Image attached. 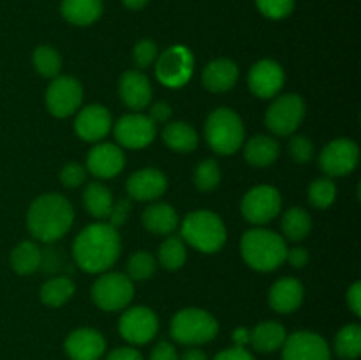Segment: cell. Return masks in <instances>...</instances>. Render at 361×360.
<instances>
[{
  "instance_id": "1",
  "label": "cell",
  "mask_w": 361,
  "mask_h": 360,
  "mask_svg": "<svg viewBox=\"0 0 361 360\" xmlns=\"http://www.w3.org/2000/svg\"><path fill=\"white\" fill-rule=\"evenodd\" d=\"M120 256V236L108 222H94L80 232L73 244V258L81 270L102 274Z\"/></svg>"
},
{
  "instance_id": "2",
  "label": "cell",
  "mask_w": 361,
  "mask_h": 360,
  "mask_svg": "<svg viewBox=\"0 0 361 360\" xmlns=\"http://www.w3.org/2000/svg\"><path fill=\"white\" fill-rule=\"evenodd\" d=\"M73 222V205L59 193L42 194L28 208L27 228L30 235L41 242H56L69 232Z\"/></svg>"
},
{
  "instance_id": "3",
  "label": "cell",
  "mask_w": 361,
  "mask_h": 360,
  "mask_svg": "<svg viewBox=\"0 0 361 360\" xmlns=\"http://www.w3.org/2000/svg\"><path fill=\"white\" fill-rule=\"evenodd\" d=\"M240 249L245 263L257 272L275 270L288 256L286 240L267 228H254L243 233Z\"/></svg>"
},
{
  "instance_id": "4",
  "label": "cell",
  "mask_w": 361,
  "mask_h": 360,
  "mask_svg": "<svg viewBox=\"0 0 361 360\" xmlns=\"http://www.w3.org/2000/svg\"><path fill=\"white\" fill-rule=\"evenodd\" d=\"M228 233L222 219L210 210L190 212L182 222V240L200 253L214 254L224 247Z\"/></svg>"
},
{
  "instance_id": "5",
  "label": "cell",
  "mask_w": 361,
  "mask_h": 360,
  "mask_svg": "<svg viewBox=\"0 0 361 360\" xmlns=\"http://www.w3.org/2000/svg\"><path fill=\"white\" fill-rule=\"evenodd\" d=\"M204 138L212 150L219 155L235 154L245 140L242 119L229 108L214 109L204 124Z\"/></svg>"
},
{
  "instance_id": "6",
  "label": "cell",
  "mask_w": 361,
  "mask_h": 360,
  "mask_svg": "<svg viewBox=\"0 0 361 360\" xmlns=\"http://www.w3.org/2000/svg\"><path fill=\"white\" fill-rule=\"evenodd\" d=\"M169 332L180 344L200 346L214 341L219 332V323L207 311L187 307L173 316Z\"/></svg>"
},
{
  "instance_id": "7",
  "label": "cell",
  "mask_w": 361,
  "mask_h": 360,
  "mask_svg": "<svg viewBox=\"0 0 361 360\" xmlns=\"http://www.w3.org/2000/svg\"><path fill=\"white\" fill-rule=\"evenodd\" d=\"M155 78L164 87L180 88L189 83L194 73V55L187 46H169L155 60Z\"/></svg>"
},
{
  "instance_id": "8",
  "label": "cell",
  "mask_w": 361,
  "mask_h": 360,
  "mask_svg": "<svg viewBox=\"0 0 361 360\" xmlns=\"http://www.w3.org/2000/svg\"><path fill=\"white\" fill-rule=\"evenodd\" d=\"M133 296V281L118 272H102L101 277L92 286V300L95 306L109 313L126 309Z\"/></svg>"
},
{
  "instance_id": "9",
  "label": "cell",
  "mask_w": 361,
  "mask_h": 360,
  "mask_svg": "<svg viewBox=\"0 0 361 360\" xmlns=\"http://www.w3.org/2000/svg\"><path fill=\"white\" fill-rule=\"evenodd\" d=\"M305 116V102L298 94L279 95L264 115V124L277 136H291Z\"/></svg>"
},
{
  "instance_id": "10",
  "label": "cell",
  "mask_w": 361,
  "mask_h": 360,
  "mask_svg": "<svg viewBox=\"0 0 361 360\" xmlns=\"http://www.w3.org/2000/svg\"><path fill=\"white\" fill-rule=\"evenodd\" d=\"M83 101V88L73 76H56L46 88V108L59 119L76 113Z\"/></svg>"
},
{
  "instance_id": "11",
  "label": "cell",
  "mask_w": 361,
  "mask_h": 360,
  "mask_svg": "<svg viewBox=\"0 0 361 360\" xmlns=\"http://www.w3.org/2000/svg\"><path fill=\"white\" fill-rule=\"evenodd\" d=\"M281 207V193L271 186L252 187L242 200L243 217L256 226H263L277 217Z\"/></svg>"
},
{
  "instance_id": "12",
  "label": "cell",
  "mask_w": 361,
  "mask_h": 360,
  "mask_svg": "<svg viewBox=\"0 0 361 360\" xmlns=\"http://www.w3.org/2000/svg\"><path fill=\"white\" fill-rule=\"evenodd\" d=\"M157 314L145 306L129 307L118 321V332L130 344H147L157 335Z\"/></svg>"
},
{
  "instance_id": "13",
  "label": "cell",
  "mask_w": 361,
  "mask_h": 360,
  "mask_svg": "<svg viewBox=\"0 0 361 360\" xmlns=\"http://www.w3.org/2000/svg\"><path fill=\"white\" fill-rule=\"evenodd\" d=\"M360 159L358 145L348 138L334 140L323 148L319 155V166L328 179L344 176L356 168Z\"/></svg>"
},
{
  "instance_id": "14",
  "label": "cell",
  "mask_w": 361,
  "mask_h": 360,
  "mask_svg": "<svg viewBox=\"0 0 361 360\" xmlns=\"http://www.w3.org/2000/svg\"><path fill=\"white\" fill-rule=\"evenodd\" d=\"M282 360H331V352L323 335L300 330L286 337L282 344Z\"/></svg>"
},
{
  "instance_id": "15",
  "label": "cell",
  "mask_w": 361,
  "mask_h": 360,
  "mask_svg": "<svg viewBox=\"0 0 361 360\" xmlns=\"http://www.w3.org/2000/svg\"><path fill=\"white\" fill-rule=\"evenodd\" d=\"M157 126L148 119V115L141 113H129L123 115L115 124V138L118 145L126 148H145L155 140Z\"/></svg>"
},
{
  "instance_id": "16",
  "label": "cell",
  "mask_w": 361,
  "mask_h": 360,
  "mask_svg": "<svg viewBox=\"0 0 361 360\" xmlns=\"http://www.w3.org/2000/svg\"><path fill=\"white\" fill-rule=\"evenodd\" d=\"M284 69L275 60L264 59L252 66L249 73V88L256 97L271 99L284 87Z\"/></svg>"
},
{
  "instance_id": "17",
  "label": "cell",
  "mask_w": 361,
  "mask_h": 360,
  "mask_svg": "<svg viewBox=\"0 0 361 360\" xmlns=\"http://www.w3.org/2000/svg\"><path fill=\"white\" fill-rule=\"evenodd\" d=\"M126 166V155L118 145L99 143L88 152L87 169L97 179H113Z\"/></svg>"
},
{
  "instance_id": "18",
  "label": "cell",
  "mask_w": 361,
  "mask_h": 360,
  "mask_svg": "<svg viewBox=\"0 0 361 360\" xmlns=\"http://www.w3.org/2000/svg\"><path fill=\"white\" fill-rule=\"evenodd\" d=\"M111 129V115L101 104H90L81 109L74 120V131L85 141H101Z\"/></svg>"
},
{
  "instance_id": "19",
  "label": "cell",
  "mask_w": 361,
  "mask_h": 360,
  "mask_svg": "<svg viewBox=\"0 0 361 360\" xmlns=\"http://www.w3.org/2000/svg\"><path fill=\"white\" fill-rule=\"evenodd\" d=\"M63 348L71 360H99L106 352V341L94 328H78L71 332Z\"/></svg>"
},
{
  "instance_id": "20",
  "label": "cell",
  "mask_w": 361,
  "mask_h": 360,
  "mask_svg": "<svg viewBox=\"0 0 361 360\" xmlns=\"http://www.w3.org/2000/svg\"><path fill=\"white\" fill-rule=\"evenodd\" d=\"M127 194L137 201L157 200L168 189V179L155 168H145L133 173L126 184Z\"/></svg>"
},
{
  "instance_id": "21",
  "label": "cell",
  "mask_w": 361,
  "mask_h": 360,
  "mask_svg": "<svg viewBox=\"0 0 361 360\" xmlns=\"http://www.w3.org/2000/svg\"><path fill=\"white\" fill-rule=\"evenodd\" d=\"M120 99L130 109H143L152 101V87L148 78L141 71H127L122 74L118 83Z\"/></svg>"
},
{
  "instance_id": "22",
  "label": "cell",
  "mask_w": 361,
  "mask_h": 360,
  "mask_svg": "<svg viewBox=\"0 0 361 360\" xmlns=\"http://www.w3.org/2000/svg\"><path fill=\"white\" fill-rule=\"evenodd\" d=\"M303 284L295 277H282L270 288L268 293V302L274 311L281 314L295 313L303 302Z\"/></svg>"
},
{
  "instance_id": "23",
  "label": "cell",
  "mask_w": 361,
  "mask_h": 360,
  "mask_svg": "<svg viewBox=\"0 0 361 360\" xmlns=\"http://www.w3.org/2000/svg\"><path fill=\"white\" fill-rule=\"evenodd\" d=\"M238 66L233 60L217 59L212 60L204 67L201 81H203L207 90L221 94V92H228L235 87L236 81H238Z\"/></svg>"
},
{
  "instance_id": "24",
  "label": "cell",
  "mask_w": 361,
  "mask_h": 360,
  "mask_svg": "<svg viewBox=\"0 0 361 360\" xmlns=\"http://www.w3.org/2000/svg\"><path fill=\"white\" fill-rule=\"evenodd\" d=\"M281 155V147H279L277 140L267 134H257V136L250 138L243 147V157L249 164L256 166V168H264L275 162Z\"/></svg>"
},
{
  "instance_id": "25",
  "label": "cell",
  "mask_w": 361,
  "mask_h": 360,
  "mask_svg": "<svg viewBox=\"0 0 361 360\" xmlns=\"http://www.w3.org/2000/svg\"><path fill=\"white\" fill-rule=\"evenodd\" d=\"M143 226L155 235H171L178 228V214L168 203H154L143 212Z\"/></svg>"
},
{
  "instance_id": "26",
  "label": "cell",
  "mask_w": 361,
  "mask_h": 360,
  "mask_svg": "<svg viewBox=\"0 0 361 360\" xmlns=\"http://www.w3.org/2000/svg\"><path fill=\"white\" fill-rule=\"evenodd\" d=\"M286 337V328L277 321H263L250 330V344L256 352L274 353L282 348Z\"/></svg>"
},
{
  "instance_id": "27",
  "label": "cell",
  "mask_w": 361,
  "mask_h": 360,
  "mask_svg": "<svg viewBox=\"0 0 361 360\" xmlns=\"http://www.w3.org/2000/svg\"><path fill=\"white\" fill-rule=\"evenodd\" d=\"M60 13L69 23L87 27L101 18L102 2L101 0H62Z\"/></svg>"
},
{
  "instance_id": "28",
  "label": "cell",
  "mask_w": 361,
  "mask_h": 360,
  "mask_svg": "<svg viewBox=\"0 0 361 360\" xmlns=\"http://www.w3.org/2000/svg\"><path fill=\"white\" fill-rule=\"evenodd\" d=\"M42 249L35 242L25 240L18 244L11 253V267L16 274L30 275L41 268Z\"/></svg>"
},
{
  "instance_id": "29",
  "label": "cell",
  "mask_w": 361,
  "mask_h": 360,
  "mask_svg": "<svg viewBox=\"0 0 361 360\" xmlns=\"http://www.w3.org/2000/svg\"><path fill=\"white\" fill-rule=\"evenodd\" d=\"M162 141L175 152H190L197 147V134L189 124L169 122L162 129Z\"/></svg>"
},
{
  "instance_id": "30",
  "label": "cell",
  "mask_w": 361,
  "mask_h": 360,
  "mask_svg": "<svg viewBox=\"0 0 361 360\" xmlns=\"http://www.w3.org/2000/svg\"><path fill=\"white\" fill-rule=\"evenodd\" d=\"M113 194L104 184L90 182L83 191V205L92 217L104 219L108 217L113 207Z\"/></svg>"
},
{
  "instance_id": "31",
  "label": "cell",
  "mask_w": 361,
  "mask_h": 360,
  "mask_svg": "<svg viewBox=\"0 0 361 360\" xmlns=\"http://www.w3.org/2000/svg\"><path fill=\"white\" fill-rule=\"evenodd\" d=\"M74 295V282L67 275L48 279L41 288V300L48 307H60Z\"/></svg>"
},
{
  "instance_id": "32",
  "label": "cell",
  "mask_w": 361,
  "mask_h": 360,
  "mask_svg": "<svg viewBox=\"0 0 361 360\" xmlns=\"http://www.w3.org/2000/svg\"><path fill=\"white\" fill-rule=\"evenodd\" d=\"M282 233L288 240L293 242H300L309 235L310 228H312V221H310L309 212L303 210L302 207H291L282 217Z\"/></svg>"
},
{
  "instance_id": "33",
  "label": "cell",
  "mask_w": 361,
  "mask_h": 360,
  "mask_svg": "<svg viewBox=\"0 0 361 360\" xmlns=\"http://www.w3.org/2000/svg\"><path fill=\"white\" fill-rule=\"evenodd\" d=\"M335 353L344 360H356L361 353V327L349 323L338 330L335 337Z\"/></svg>"
},
{
  "instance_id": "34",
  "label": "cell",
  "mask_w": 361,
  "mask_h": 360,
  "mask_svg": "<svg viewBox=\"0 0 361 360\" xmlns=\"http://www.w3.org/2000/svg\"><path fill=\"white\" fill-rule=\"evenodd\" d=\"M187 261V247L182 236H168L159 247V263L168 270H178Z\"/></svg>"
},
{
  "instance_id": "35",
  "label": "cell",
  "mask_w": 361,
  "mask_h": 360,
  "mask_svg": "<svg viewBox=\"0 0 361 360\" xmlns=\"http://www.w3.org/2000/svg\"><path fill=\"white\" fill-rule=\"evenodd\" d=\"M32 62H34L35 71L44 78H56L62 69V59H60L59 52L51 46H39L34 49L32 55Z\"/></svg>"
},
{
  "instance_id": "36",
  "label": "cell",
  "mask_w": 361,
  "mask_h": 360,
  "mask_svg": "<svg viewBox=\"0 0 361 360\" xmlns=\"http://www.w3.org/2000/svg\"><path fill=\"white\" fill-rule=\"evenodd\" d=\"M337 198V186L331 179H316L309 187V201L316 208H328Z\"/></svg>"
},
{
  "instance_id": "37",
  "label": "cell",
  "mask_w": 361,
  "mask_h": 360,
  "mask_svg": "<svg viewBox=\"0 0 361 360\" xmlns=\"http://www.w3.org/2000/svg\"><path fill=\"white\" fill-rule=\"evenodd\" d=\"M155 268H157L155 258L150 253H147V251H140V253H134L129 258V263H127V277L130 281H145V279L154 275Z\"/></svg>"
},
{
  "instance_id": "38",
  "label": "cell",
  "mask_w": 361,
  "mask_h": 360,
  "mask_svg": "<svg viewBox=\"0 0 361 360\" xmlns=\"http://www.w3.org/2000/svg\"><path fill=\"white\" fill-rule=\"evenodd\" d=\"M221 182V169L219 164L214 159H204L197 164L196 172H194V184L200 191L208 193V191H214L215 187Z\"/></svg>"
},
{
  "instance_id": "39",
  "label": "cell",
  "mask_w": 361,
  "mask_h": 360,
  "mask_svg": "<svg viewBox=\"0 0 361 360\" xmlns=\"http://www.w3.org/2000/svg\"><path fill=\"white\" fill-rule=\"evenodd\" d=\"M256 6L263 16L270 20H282L295 9V0H256Z\"/></svg>"
},
{
  "instance_id": "40",
  "label": "cell",
  "mask_w": 361,
  "mask_h": 360,
  "mask_svg": "<svg viewBox=\"0 0 361 360\" xmlns=\"http://www.w3.org/2000/svg\"><path fill=\"white\" fill-rule=\"evenodd\" d=\"M157 56H159L157 44H155L154 41H150V39H143V41L137 42L133 49L134 64H136L140 69H145V67L152 66V64L157 60Z\"/></svg>"
},
{
  "instance_id": "41",
  "label": "cell",
  "mask_w": 361,
  "mask_h": 360,
  "mask_svg": "<svg viewBox=\"0 0 361 360\" xmlns=\"http://www.w3.org/2000/svg\"><path fill=\"white\" fill-rule=\"evenodd\" d=\"M289 155L298 164H305L314 157V145L307 136H293L288 145Z\"/></svg>"
},
{
  "instance_id": "42",
  "label": "cell",
  "mask_w": 361,
  "mask_h": 360,
  "mask_svg": "<svg viewBox=\"0 0 361 360\" xmlns=\"http://www.w3.org/2000/svg\"><path fill=\"white\" fill-rule=\"evenodd\" d=\"M85 179H87V169L80 162H69L60 172V182L66 187H71V189L81 186L85 182Z\"/></svg>"
},
{
  "instance_id": "43",
  "label": "cell",
  "mask_w": 361,
  "mask_h": 360,
  "mask_svg": "<svg viewBox=\"0 0 361 360\" xmlns=\"http://www.w3.org/2000/svg\"><path fill=\"white\" fill-rule=\"evenodd\" d=\"M129 214H130V201L129 200L116 201V203H113L111 210H109L108 214V219H109L108 224H111L113 228H120V226H123L127 222Z\"/></svg>"
},
{
  "instance_id": "44",
  "label": "cell",
  "mask_w": 361,
  "mask_h": 360,
  "mask_svg": "<svg viewBox=\"0 0 361 360\" xmlns=\"http://www.w3.org/2000/svg\"><path fill=\"white\" fill-rule=\"evenodd\" d=\"M150 360H178L175 346L168 341H161L154 349H152Z\"/></svg>"
},
{
  "instance_id": "45",
  "label": "cell",
  "mask_w": 361,
  "mask_h": 360,
  "mask_svg": "<svg viewBox=\"0 0 361 360\" xmlns=\"http://www.w3.org/2000/svg\"><path fill=\"white\" fill-rule=\"evenodd\" d=\"M171 106L168 102L161 101V102H155L154 106L150 108V115L148 119L157 126V124H166L169 119H171Z\"/></svg>"
},
{
  "instance_id": "46",
  "label": "cell",
  "mask_w": 361,
  "mask_h": 360,
  "mask_svg": "<svg viewBox=\"0 0 361 360\" xmlns=\"http://www.w3.org/2000/svg\"><path fill=\"white\" fill-rule=\"evenodd\" d=\"M214 360H254V356L242 346H233V348H226L217 353Z\"/></svg>"
},
{
  "instance_id": "47",
  "label": "cell",
  "mask_w": 361,
  "mask_h": 360,
  "mask_svg": "<svg viewBox=\"0 0 361 360\" xmlns=\"http://www.w3.org/2000/svg\"><path fill=\"white\" fill-rule=\"evenodd\" d=\"M106 360H143V356H141V353L136 348L122 346V348H115L113 352H109Z\"/></svg>"
},
{
  "instance_id": "48",
  "label": "cell",
  "mask_w": 361,
  "mask_h": 360,
  "mask_svg": "<svg viewBox=\"0 0 361 360\" xmlns=\"http://www.w3.org/2000/svg\"><path fill=\"white\" fill-rule=\"evenodd\" d=\"M349 309L355 316H361V282H355L348 292Z\"/></svg>"
},
{
  "instance_id": "49",
  "label": "cell",
  "mask_w": 361,
  "mask_h": 360,
  "mask_svg": "<svg viewBox=\"0 0 361 360\" xmlns=\"http://www.w3.org/2000/svg\"><path fill=\"white\" fill-rule=\"evenodd\" d=\"M286 261L293 265L295 268H302L309 263V253L303 247H295V249H288V256H286Z\"/></svg>"
},
{
  "instance_id": "50",
  "label": "cell",
  "mask_w": 361,
  "mask_h": 360,
  "mask_svg": "<svg viewBox=\"0 0 361 360\" xmlns=\"http://www.w3.org/2000/svg\"><path fill=\"white\" fill-rule=\"evenodd\" d=\"M233 341H235V346H242V348H245V344H249L250 341V330L249 328H236L235 332H233Z\"/></svg>"
},
{
  "instance_id": "51",
  "label": "cell",
  "mask_w": 361,
  "mask_h": 360,
  "mask_svg": "<svg viewBox=\"0 0 361 360\" xmlns=\"http://www.w3.org/2000/svg\"><path fill=\"white\" fill-rule=\"evenodd\" d=\"M180 360H208V356H207V353L201 352V349L190 348V349H187L182 356H180Z\"/></svg>"
},
{
  "instance_id": "52",
  "label": "cell",
  "mask_w": 361,
  "mask_h": 360,
  "mask_svg": "<svg viewBox=\"0 0 361 360\" xmlns=\"http://www.w3.org/2000/svg\"><path fill=\"white\" fill-rule=\"evenodd\" d=\"M122 2L123 6L129 7V9L137 11V9H143V7L148 4V0H122Z\"/></svg>"
}]
</instances>
